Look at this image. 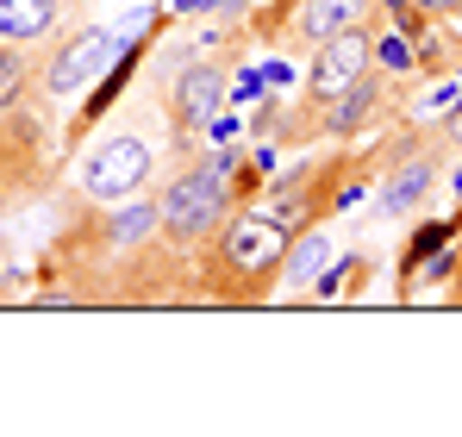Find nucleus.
<instances>
[{
  "label": "nucleus",
  "mask_w": 462,
  "mask_h": 437,
  "mask_svg": "<svg viewBox=\"0 0 462 437\" xmlns=\"http://www.w3.org/2000/svg\"><path fill=\"white\" fill-rule=\"evenodd\" d=\"M156 218H162V231L169 237H207L219 218H226V169L219 163H200V169H188V175H175L169 188H162V200H156Z\"/></svg>",
  "instance_id": "f257e3e1"
},
{
  "label": "nucleus",
  "mask_w": 462,
  "mask_h": 437,
  "mask_svg": "<svg viewBox=\"0 0 462 437\" xmlns=\"http://www.w3.org/2000/svg\"><path fill=\"white\" fill-rule=\"evenodd\" d=\"M144 175H151V144L132 138V132L125 138H106V144L81 163V188L94 200H132L144 188Z\"/></svg>",
  "instance_id": "f03ea898"
},
{
  "label": "nucleus",
  "mask_w": 462,
  "mask_h": 437,
  "mask_svg": "<svg viewBox=\"0 0 462 437\" xmlns=\"http://www.w3.org/2000/svg\"><path fill=\"white\" fill-rule=\"evenodd\" d=\"M369 57H375V38L363 32V25H344V32H331L325 44H319V57H312V75H307V94L319 107H331L356 75L369 70Z\"/></svg>",
  "instance_id": "7ed1b4c3"
},
{
  "label": "nucleus",
  "mask_w": 462,
  "mask_h": 437,
  "mask_svg": "<svg viewBox=\"0 0 462 437\" xmlns=\"http://www.w3.org/2000/svg\"><path fill=\"white\" fill-rule=\"evenodd\" d=\"M294 244V231H288V218L282 213H244L231 218L226 231V269H237V275H263V269H282V250Z\"/></svg>",
  "instance_id": "20e7f679"
},
{
  "label": "nucleus",
  "mask_w": 462,
  "mask_h": 437,
  "mask_svg": "<svg viewBox=\"0 0 462 437\" xmlns=\"http://www.w3.org/2000/svg\"><path fill=\"white\" fill-rule=\"evenodd\" d=\"M113 57H119V38L113 32H81L69 38L63 51H57V63H51V94H81L88 81H100V75L113 70Z\"/></svg>",
  "instance_id": "39448f33"
},
{
  "label": "nucleus",
  "mask_w": 462,
  "mask_h": 437,
  "mask_svg": "<svg viewBox=\"0 0 462 437\" xmlns=\"http://www.w3.org/2000/svg\"><path fill=\"white\" fill-rule=\"evenodd\" d=\"M219 107H226V70L188 63L175 75V126H207Z\"/></svg>",
  "instance_id": "423d86ee"
},
{
  "label": "nucleus",
  "mask_w": 462,
  "mask_h": 437,
  "mask_svg": "<svg viewBox=\"0 0 462 437\" xmlns=\"http://www.w3.org/2000/svg\"><path fill=\"white\" fill-rule=\"evenodd\" d=\"M375 107H382V81L363 70L356 81H350V88H344V94H337V100H331V107H325V126H331V138H350V132H356V126L375 113Z\"/></svg>",
  "instance_id": "0eeeda50"
},
{
  "label": "nucleus",
  "mask_w": 462,
  "mask_h": 437,
  "mask_svg": "<svg viewBox=\"0 0 462 437\" xmlns=\"http://www.w3.org/2000/svg\"><path fill=\"white\" fill-rule=\"evenodd\" d=\"M57 25V0H0V38L32 44Z\"/></svg>",
  "instance_id": "6e6552de"
},
{
  "label": "nucleus",
  "mask_w": 462,
  "mask_h": 437,
  "mask_svg": "<svg viewBox=\"0 0 462 437\" xmlns=\"http://www.w3.org/2000/svg\"><path fill=\"white\" fill-rule=\"evenodd\" d=\"M363 6H369V0H307L294 25H300V38H312V44H325L331 32L356 25V19H363Z\"/></svg>",
  "instance_id": "1a4fd4ad"
},
{
  "label": "nucleus",
  "mask_w": 462,
  "mask_h": 437,
  "mask_svg": "<svg viewBox=\"0 0 462 437\" xmlns=\"http://www.w3.org/2000/svg\"><path fill=\"white\" fill-rule=\"evenodd\" d=\"M431 181H438V156H419L406 175H393V181L382 188V213H412V207L425 200Z\"/></svg>",
  "instance_id": "9d476101"
},
{
  "label": "nucleus",
  "mask_w": 462,
  "mask_h": 437,
  "mask_svg": "<svg viewBox=\"0 0 462 437\" xmlns=\"http://www.w3.org/2000/svg\"><path fill=\"white\" fill-rule=\"evenodd\" d=\"M156 225H162V218H156V207L132 200V207H119V213L106 218V244H144Z\"/></svg>",
  "instance_id": "9b49d317"
},
{
  "label": "nucleus",
  "mask_w": 462,
  "mask_h": 437,
  "mask_svg": "<svg viewBox=\"0 0 462 437\" xmlns=\"http://www.w3.org/2000/svg\"><path fill=\"white\" fill-rule=\"evenodd\" d=\"M325 256H331V237H325V231L300 237V244H294V256L282 263V282H294V288H300V282H312V275L325 269Z\"/></svg>",
  "instance_id": "f8f14e48"
},
{
  "label": "nucleus",
  "mask_w": 462,
  "mask_h": 437,
  "mask_svg": "<svg viewBox=\"0 0 462 437\" xmlns=\"http://www.w3.org/2000/svg\"><path fill=\"white\" fill-rule=\"evenodd\" d=\"M457 237V218H438V225H425V231H412V250H406V282L425 269V256H438L444 244Z\"/></svg>",
  "instance_id": "ddd939ff"
},
{
  "label": "nucleus",
  "mask_w": 462,
  "mask_h": 437,
  "mask_svg": "<svg viewBox=\"0 0 462 437\" xmlns=\"http://www.w3.org/2000/svg\"><path fill=\"white\" fill-rule=\"evenodd\" d=\"M412 38L406 32H393V38H375V51H382V70H412L419 63V51H406Z\"/></svg>",
  "instance_id": "4468645a"
},
{
  "label": "nucleus",
  "mask_w": 462,
  "mask_h": 437,
  "mask_svg": "<svg viewBox=\"0 0 462 437\" xmlns=\"http://www.w3.org/2000/svg\"><path fill=\"white\" fill-rule=\"evenodd\" d=\"M356 275H363V263H356V256H350V263H337V269H325V275H319V293H325V300H337V293L350 288V282H356Z\"/></svg>",
  "instance_id": "2eb2a0df"
},
{
  "label": "nucleus",
  "mask_w": 462,
  "mask_h": 437,
  "mask_svg": "<svg viewBox=\"0 0 462 437\" xmlns=\"http://www.w3.org/2000/svg\"><path fill=\"white\" fill-rule=\"evenodd\" d=\"M19 88H25V63L19 57H0V113L19 100Z\"/></svg>",
  "instance_id": "dca6fc26"
},
{
  "label": "nucleus",
  "mask_w": 462,
  "mask_h": 437,
  "mask_svg": "<svg viewBox=\"0 0 462 437\" xmlns=\"http://www.w3.org/2000/svg\"><path fill=\"white\" fill-rule=\"evenodd\" d=\"M256 88H263V70H250V75H244V81H237V94H231V100H256Z\"/></svg>",
  "instance_id": "f3484780"
},
{
  "label": "nucleus",
  "mask_w": 462,
  "mask_h": 437,
  "mask_svg": "<svg viewBox=\"0 0 462 437\" xmlns=\"http://www.w3.org/2000/svg\"><path fill=\"white\" fill-rule=\"evenodd\" d=\"M425 13H462V0H419Z\"/></svg>",
  "instance_id": "a211bd4d"
},
{
  "label": "nucleus",
  "mask_w": 462,
  "mask_h": 437,
  "mask_svg": "<svg viewBox=\"0 0 462 437\" xmlns=\"http://www.w3.org/2000/svg\"><path fill=\"white\" fill-rule=\"evenodd\" d=\"M213 0H175V13H207Z\"/></svg>",
  "instance_id": "6ab92c4d"
},
{
  "label": "nucleus",
  "mask_w": 462,
  "mask_h": 437,
  "mask_svg": "<svg viewBox=\"0 0 462 437\" xmlns=\"http://www.w3.org/2000/svg\"><path fill=\"white\" fill-rule=\"evenodd\" d=\"M450 138H457V144H462V100H457V107H450Z\"/></svg>",
  "instance_id": "aec40b11"
},
{
  "label": "nucleus",
  "mask_w": 462,
  "mask_h": 437,
  "mask_svg": "<svg viewBox=\"0 0 462 437\" xmlns=\"http://www.w3.org/2000/svg\"><path fill=\"white\" fill-rule=\"evenodd\" d=\"M457 200H462V169H457Z\"/></svg>",
  "instance_id": "412c9836"
}]
</instances>
